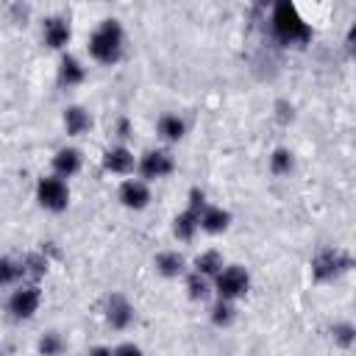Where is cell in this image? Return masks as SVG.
I'll use <instances>...</instances> for the list:
<instances>
[{
    "instance_id": "cell-1",
    "label": "cell",
    "mask_w": 356,
    "mask_h": 356,
    "mask_svg": "<svg viewBox=\"0 0 356 356\" xmlns=\"http://www.w3.org/2000/svg\"><path fill=\"white\" fill-rule=\"evenodd\" d=\"M270 28H273V36L284 44V47H306L314 36L312 25L298 14L295 3L289 0H278L270 11Z\"/></svg>"
},
{
    "instance_id": "cell-2",
    "label": "cell",
    "mask_w": 356,
    "mask_h": 356,
    "mask_svg": "<svg viewBox=\"0 0 356 356\" xmlns=\"http://www.w3.org/2000/svg\"><path fill=\"white\" fill-rule=\"evenodd\" d=\"M86 50L89 56L103 64V67H111L122 58L125 53V31H122V22L117 17H106L100 19V25L89 33V42H86Z\"/></svg>"
},
{
    "instance_id": "cell-3",
    "label": "cell",
    "mask_w": 356,
    "mask_h": 356,
    "mask_svg": "<svg viewBox=\"0 0 356 356\" xmlns=\"http://www.w3.org/2000/svg\"><path fill=\"white\" fill-rule=\"evenodd\" d=\"M353 267V256L348 250L339 248H320L312 256V281L317 284H328L337 281L339 275H345Z\"/></svg>"
},
{
    "instance_id": "cell-4",
    "label": "cell",
    "mask_w": 356,
    "mask_h": 356,
    "mask_svg": "<svg viewBox=\"0 0 356 356\" xmlns=\"http://www.w3.org/2000/svg\"><path fill=\"white\" fill-rule=\"evenodd\" d=\"M211 289L217 292L220 300H239L248 295L250 289V273L242 264H225L214 278H211Z\"/></svg>"
},
{
    "instance_id": "cell-5",
    "label": "cell",
    "mask_w": 356,
    "mask_h": 356,
    "mask_svg": "<svg viewBox=\"0 0 356 356\" xmlns=\"http://www.w3.org/2000/svg\"><path fill=\"white\" fill-rule=\"evenodd\" d=\"M36 203L44 209V211H67L70 206V186L67 181L56 178V175H42L36 181Z\"/></svg>"
},
{
    "instance_id": "cell-6",
    "label": "cell",
    "mask_w": 356,
    "mask_h": 356,
    "mask_svg": "<svg viewBox=\"0 0 356 356\" xmlns=\"http://www.w3.org/2000/svg\"><path fill=\"white\" fill-rule=\"evenodd\" d=\"M136 172L139 178L147 184V181H159V178H167L175 172V159L170 150L164 147H156V150H147L136 159Z\"/></svg>"
},
{
    "instance_id": "cell-7",
    "label": "cell",
    "mask_w": 356,
    "mask_h": 356,
    "mask_svg": "<svg viewBox=\"0 0 356 356\" xmlns=\"http://www.w3.org/2000/svg\"><path fill=\"white\" fill-rule=\"evenodd\" d=\"M39 306H42V289H39V284H31V281L19 284L8 295V303H6V309L14 320H31L39 312Z\"/></svg>"
},
{
    "instance_id": "cell-8",
    "label": "cell",
    "mask_w": 356,
    "mask_h": 356,
    "mask_svg": "<svg viewBox=\"0 0 356 356\" xmlns=\"http://www.w3.org/2000/svg\"><path fill=\"white\" fill-rule=\"evenodd\" d=\"M117 200L131 211H142V209L150 206L153 195H150V186L142 178H125L117 189Z\"/></svg>"
},
{
    "instance_id": "cell-9",
    "label": "cell",
    "mask_w": 356,
    "mask_h": 356,
    "mask_svg": "<svg viewBox=\"0 0 356 356\" xmlns=\"http://www.w3.org/2000/svg\"><path fill=\"white\" fill-rule=\"evenodd\" d=\"M72 39V28H70V19L61 17V14H53L42 22V42L50 47V50H67Z\"/></svg>"
},
{
    "instance_id": "cell-10",
    "label": "cell",
    "mask_w": 356,
    "mask_h": 356,
    "mask_svg": "<svg viewBox=\"0 0 356 356\" xmlns=\"http://www.w3.org/2000/svg\"><path fill=\"white\" fill-rule=\"evenodd\" d=\"M134 317H136L134 303H131L125 295H120V292L108 295V300H106V323H108L114 331H125V328H131Z\"/></svg>"
},
{
    "instance_id": "cell-11",
    "label": "cell",
    "mask_w": 356,
    "mask_h": 356,
    "mask_svg": "<svg viewBox=\"0 0 356 356\" xmlns=\"http://www.w3.org/2000/svg\"><path fill=\"white\" fill-rule=\"evenodd\" d=\"M103 170L111 172V175H131L136 170V156L128 145H114L103 153Z\"/></svg>"
},
{
    "instance_id": "cell-12",
    "label": "cell",
    "mask_w": 356,
    "mask_h": 356,
    "mask_svg": "<svg viewBox=\"0 0 356 356\" xmlns=\"http://www.w3.org/2000/svg\"><path fill=\"white\" fill-rule=\"evenodd\" d=\"M50 167H53V175H56V178L67 181V178H72V175L81 172V167H83V153H81L78 147H58V150L53 153V159H50Z\"/></svg>"
},
{
    "instance_id": "cell-13",
    "label": "cell",
    "mask_w": 356,
    "mask_h": 356,
    "mask_svg": "<svg viewBox=\"0 0 356 356\" xmlns=\"http://www.w3.org/2000/svg\"><path fill=\"white\" fill-rule=\"evenodd\" d=\"M197 225H200L203 234L217 236V234L228 231V225H231V211L222 209V206H211V203H206V209H203L200 217H197Z\"/></svg>"
},
{
    "instance_id": "cell-14",
    "label": "cell",
    "mask_w": 356,
    "mask_h": 356,
    "mask_svg": "<svg viewBox=\"0 0 356 356\" xmlns=\"http://www.w3.org/2000/svg\"><path fill=\"white\" fill-rule=\"evenodd\" d=\"M86 81V67L78 56L72 53H64L61 61H58V83L64 89H72V86H81Z\"/></svg>"
},
{
    "instance_id": "cell-15",
    "label": "cell",
    "mask_w": 356,
    "mask_h": 356,
    "mask_svg": "<svg viewBox=\"0 0 356 356\" xmlns=\"http://www.w3.org/2000/svg\"><path fill=\"white\" fill-rule=\"evenodd\" d=\"M153 267H156V273L161 278H181V275H186V259L178 250H161V253H156Z\"/></svg>"
},
{
    "instance_id": "cell-16",
    "label": "cell",
    "mask_w": 356,
    "mask_h": 356,
    "mask_svg": "<svg viewBox=\"0 0 356 356\" xmlns=\"http://www.w3.org/2000/svg\"><path fill=\"white\" fill-rule=\"evenodd\" d=\"M61 122H64L67 136H83L92 128V117L83 106H67L61 114Z\"/></svg>"
},
{
    "instance_id": "cell-17",
    "label": "cell",
    "mask_w": 356,
    "mask_h": 356,
    "mask_svg": "<svg viewBox=\"0 0 356 356\" xmlns=\"http://www.w3.org/2000/svg\"><path fill=\"white\" fill-rule=\"evenodd\" d=\"M156 134H159L161 142L175 145V142H181L186 136V122L178 114H161L159 122H156Z\"/></svg>"
},
{
    "instance_id": "cell-18",
    "label": "cell",
    "mask_w": 356,
    "mask_h": 356,
    "mask_svg": "<svg viewBox=\"0 0 356 356\" xmlns=\"http://www.w3.org/2000/svg\"><path fill=\"white\" fill-rule=\"evenodd\" d=\"M197 211H192V209H184V211H178L175 217H172V236L175 239H181V242H192L195 239V234L200 231V225H197Z\"/></svg>"
},
{
    "instance_id": "cell-19",
    "label": "cell",
    "mask_w": 356,
    "mask_h": 356,
    "mask_svg": "<svg viewBox=\"0 0 356 356\" xmlns=\"http://www.w3.org/2000/svg\"><path fill=\"white\" fill-rule=\"evenodd\" d=\"M225 267V259H222V253L220 250H214V248H209V250H203V253H197L195 256V261H192V270L195 273H200L203 278H214L220 270Z\"/></svg>"
},
{
    "instance_id": "cell-20",
    "label": "cell",
    "mask_w": 356,
    "mask_h": 356,
    "mask_svg": "<svg viewBox=\"0 0 356 356\" xmlns=\"http://www.w3.org/2000/svg\"><path fill=\"white\" fill-rule=\"evenodd\" d=\"M19 264H22V278H31V284H39V278H44V273L50 267V259L42 250H36V253H25V259Z\"/></svg>"
},
{
    "instance_id": "cell-21",
    "label": "cell",
    "mask_w": 356,
    "mask_h": 356,
    "mask_svg": "<svg viewBox=\"0 0 356 356\" xmlns=\"http://www.w3.org/2000/svg\"><path fill=\"white\" fill-rule=\"evenodd\" d=\"M292 170H295V153H292L289 147H275V150L270 153V172L278 175V178H284V175H289Z\"/></svg>"
},
{
    "instance_id": "cell-22",
    "label": "cell",
    "mask_w": 356,
    "mask_h": 356,
    "mask_svg": "<svg viewBox=\"0 0 356 356\" xmlns=\"http://www.w3.org/2000/svg\"><path fill=\"white\" fill-rule=\"evenodd\" d=\"M184 286H186V298H189V300H206V298H209V292H211V281H209V278H203V275H200V273H195V270H189V273H186Z\"/></svg>"
},
{
    "instance_id": "cell-23",
    "label": "cell",
    "mask_w": 356,
    "mask_h": 356,
    "mask_svg": "<svg viewBox=\"0 0 356 356\" xmlns=\"http://www.w3.org/2000/svg\"><path fill=\"white\" fill-rule=\"evenodd\" d=\"M209 317H211V323H214L217 328H228V325L236 320V306H234L231 300H220V298H217V303L211 306Z\"/></svg>"
},
{
    "instance_id": "cell-24",
    "label": "cell",
    "mask_w": 356,
    "mask_h": 356,
    "mask_svg": "<svg viewBox=\"0 0 356 356\" xmlns=\"http://www.w3.org/2000/svg\"><path fill=\"white\" fill-rule=\"evenodd\" d=\"M331 339H334V345H339V348H353V342H356V325L350 323V320H342V323H334L331 325Z\"/></svg>"
},
{
    "instance_id": "cell-25",
    "label": "cell",
    "mask_w": 356,
    "mask_h": 356,
    "mask_svg": "<svg viewBox=\"0 0 356 356\" xmlns=\"http://www.w3.org/2000/svg\"><path fill=\"white\" fill-rule=\"evenodd\" d=\"M36 348H39V353H42V356H61V353H64V348H67V342H64V337H61L58 331H47V334H42V337H39Z\"/></svg>"
},
{
    "instance_id": "cell-26",
    "label": "cell",
    "mask_w": 356,
    "mask_h": 356,
    "mask_svg": "<svg viewBox=\"0 0 356 356\" xmlns=\"http://www.w3.org/2000/svg\"><path fill=\"white\" fill-rule=\"evenodd\" d=\"M22 278V264L14 261V259H6L0 256V286H11Z\"/></svg>"
},
{
    "instance_id": "cell-27",
    "label": "cell",
    "mask_w": 356,
    "mask_h": 356,
    "mask_svg": "<svg viewBox=\"0 0 356 356\" xmlns=\"http://www.w3.org/2000/svg\"><path fill=\"white\" fill-rule=\"evenodd\" d=\"M275 120H278L281 125H289V122L295 120V108H292V103L278 100V103H275Z\"/></svg>"
},
{
    "instance_id": "cell-28",
    "label": "cell",
    "mask_w": 356,
    "mask_h": 356,
    "mask_svg": "<svg viewBox=\"0 0 356 356\" xmlns=\"http://www.w3.org/2000/svg\"><path fill=\"white\" fill-rule=\"evenodd\" d=\"M114 134H117L120 145H125V139H131V134H134V125H131V120L120 117V120H117V125H114Z\"/></svg>"
},
{
    "instance_id": "cell-29",
    "label": "cell",
    "mask_w": 356,
    "mask_h": 356,
    "mask_svg": "<svg viewBox=\"0 0 356 356\" xmlns=\"http://www.w3.org/2000/svg\"><path fill=\"white\" fill-rule=\"evenodd\" d=\"M114 356H145V350L134 342H122V345L114 348Z\"/></svg>"
},
{
    "instance_id": "cell-30",
    "label": "cell",
    "mask_w": 356,
    "mask_h": 356,
    "mask_svg": "<svg viewBox=\"0 0 356 356\" xmlns=\"http://www.w3.org/2000/svg\"><path fill=\"white\" fill-rule=\"evenodd\" d=\"M86 356H114V350L108 345H95V348H89Z\"/></svg>"
}]
</instances>
